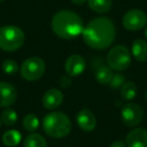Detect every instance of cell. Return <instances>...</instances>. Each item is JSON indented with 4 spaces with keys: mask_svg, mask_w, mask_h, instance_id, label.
<instances>
[{
    "mask_svg": "<svg viewBox=\"0 0 147 147\" xmlns=\"http://www.w3.org/2000/svg\"><path fill=\"white\" fill-rule=\"evenodd\" d=\"M83 39L91 49H105L109 47L116 37V28L111 19L96 17L92 19L83 30Z\"/></svg>",
    "mask_w": 147,
    "mask_h": 147,
    "instance_id": "6da1fadb",
    "label": "cell"
},
{
    "mask_svg": "<svg viewBox=\"0 0 147 147\" xmlns=\"http://www.w3.org/2000/svg\"><path fill=\"white\" fill-rule=\"evenodd\" d=\"M51 28L55 35L63 39L79 36L84 30V23L80 15L71 10H61L53 15Z\"/></svg>",
    "mask_w": 147,
    "mask_h": 147,
    "instance_id": "7a4b0ae2",
    "label": "cell"
},
{
    "mask_svg": "<svg viewBox=\"0 0 147 147\" xmlns=\"http://www.w3.org/2000/svg\"><path fill=\"white\" fill-rule=\"evenodd\" d=\"M42 129L53 138H63L71 132V122L63 113L51 112L43 118Z\"/></svg>",
    "mask_w": 147,
    "mask_h": 147,
    "instance_id": "3957f363",
    "label": "cell"
},
{
    "mask_svg": "<svg viewBox=\"0 0 147 147\" xmlns=\"http://www.w3.org/2000/svg\"><path fill=\"white\" fill-rule=\"evenodd\" d=\"M25 34L23 30L15 25H4L0 27V49L4 51H15L23 45Z\"/></svg>",
    "mask_w": 147,
    "mask_h": 147,
    "instance_id": "277c9868",
    "label": "cell"
},
{
    "mask_svg": "<svg viewBox=\"0 0 147 147\" xmlns=\"http://www.w3.org/2000/svg\"><path fill=\"white\" fill-rule=\"evenodd\" d=\"M107 63L109 67L115 71H124L131 63V55L125 45H115L109 51L107 55Z\"/></svg>",
    "mask_w": 147,
    "mask_h": 147,
    "instance_id": "5b68a950",
    "label": "cell"
},
{
    "mask_svg": "<svg viewBox=\"0 0 147 147\" xmlns=\"http://www.w3.org/2000/svg\"><path fill=\"white\" fill-rule=\"evenodd\" d=\"M45 71V63L40 57H31L25 59L20 67V75L28 82L37 81L43 76Z\"/></svg>",
    "mask_w": 147,
    "mask_h": 147,
    "instance_id": "8992f818",
    "label": "cell"
},
{
    "mask_svg": "<svg viewBox=\"0 0 147 147\" xmlns=\"http://www.w3.org/2000/svg\"><path fill=\"white\" fill-rule=\"evenodd\" d=\"M144 111L140 105L136 103H128L121 110V119L125 126L136 127L142 122Z\"/></svg>",
    "mask_w": 147,
    "mask_h": 147,
    "instance_id": "52a82bcc",
    "label": "cell"
},
{
    "mask_svg": "<svg viewBox=\"0 0 147 147\" xmlns=\"http://www.w3.org/2000/svg\"><path fill=\"white\" fill-rule=\"evenodd\" d=\"M147 23V15L141 9H130L122 18V24L127 30L136 31L143 28Z\"/></svg>",
    "mask_w": 147,
    "mask_h": 147,
    "instance_id": "ba28073f",
    "label": "cell"
},
{
    "mask_svg": "<svg viewBox=\"0 0 147 147\" xmlns=\"http://www.w3.org/2000/svg\"><path fill=\"white\" fill-rule=\"evenodd\" d=\"M17 99V91L13 85L0 82V108H9Z\"/></svg>",
    "mask_w": 147,
    "mask_h": 147,
    "instance_id": "9c48e42d",
    "label": "cell"
},
{
    "mask_svg": "<svg viewBox=\"0 0 147 147\" xmlns=\"http://www.w3.org/2000/svg\"><path fill=\"white\" fill-rule=\"evenodd\" d=\"M86 69V61L80 55H71L65 63V73L71 77L80 76Z\"/></svg>",
    "mask_w": 147,
    "mask_h": 147,
    "instance_id": "30bf717a",
    "label": "cell"
},
{
    "mask_svg": "<svg viewBox=\"0 0 147 147\" xmlns=\"http://www.w3.org/2000/svg\"><path fill=\"white\" fill-rule=\"evenodd\" d=\"M63 101V94L57 89H51L43 95L41 99L42 106L47 110H55L61 105Z\"/></svg>",
    "mask_w": 147,
    "mask_h": 147,
    "instance_id": "8fae6325",
    "label": "cell"
},
{
    "mask_svg": "<svg viewBox=\"0 0 147 147\" xmlns=\"http://www.w3.org/2000/svg\"><path fill=\"white\" fill-rule=\"evenodd\" d=\"M77 123L79 127L85 132L95 130L97 126V119L95 115L88 109H83L77 115Z\"/></svg>",
    "mask_w": 147,
    "mask_h": 147,
    "instance_id": "7c38bea8",
    "label": "cell"
},
{
    "mask_svg": "<svg viewBox=\"0 0 147 147\" xmlns=\"http://www.w3.org/2000/svg\"><path fill=\"white\" fill-rule=\"evenodd\" d=\"M128 147H147V130L136 128L131 130L126 136Z\"/></svg>",
    "mask_w": 147,
    "mask_h": 147,
    "instance_id": "4fadbf2b",
    "label": "cell"
},
{
    "mask_svg": "<svg viewBox=\"0 0 147 147\" xmlns=\"http://www.w3.org/2000/svg\"><path fill=\"white\" fill-rule=\"evenodd\" d=\"M131 51L136 61L141 63L147 61V42L145 40L136 39L133 41Z\"/></svg>",
    "mask_w": 147,
    "mask_h": 147,
    "instance_id": "5bb4252c",
    "label": "cell"
},
{
    "mask_svg": "<svg viewBox=\"0 0 147 147\" xmlns=\"http://www.w3.org/2000/svg\"><path fill=\"white\" fill-rule=\"evenodd\" d=\"M88 5L97 13H107L112 7V0H87Z\"/></svg>",
    "mask_w": 147,
    "mask_h": 147,
    "instance_id": "9a60e30c",
    "label": "cell"
},
{
    "mask_svg": "<svg viewBox=\"0 0 147 147\" xmlns=\"http://www.w3.org/2000/svg\"><path fill=\"white\" fill-rule=\"evenodd\" d=\"M113 78L112 69L106 65H101L97 69L96 74H95V79L101 85L110 84L111 80Z\"/></svg>",
    "mask_w": 147,
    "mask_h": 147,
    "instance_id": "2e32d148",
    "label": "cell"
},
{
    "mask_svg": "<svg viewBox=\"0 0 147 147\" xmlns=\"http://www.w3.org/2000/svg\"><path fill=\"white\" fill-rule=\"evenodd\" d=\"M24 147H47V140L38 133H31L25 137Z\"/></svg>",
    "mask_w": 147,
    "mask_h": 147,
    "instance_id": "e0dca14e",
    "label": "cell"
},
{
    "mask_svg": "<svg viewBox=\"0 0 147 147\" xmlns=\"http://www.w3.org/2000/svg\"><path fill=\"white\" fill-rule=\"evenodd\" d=\"M2 141L6 146L14 147L20 143L21 141V133L17 130H8L3 134Z\"/></svg>",
    "mask_w": 147,
    "mask_h": 147,
    "instance_id": "ac0fdd59",
    "label": "cell"
},
{
    "mask_svg": "<svg viewBox=\"0 0 147 147\" xmlns=\"http://www.w3.org/2000/svg\"><path fill=\"white\" fill-rule=\"evenodd\" d=\"M120 94L123 100L131 101L137 95V87L133 82H125L120 88Z\"/></svg>",
    "mask_w": 147,
    "mask_h": 147,
    "instance_id": "d6986e66",
    "label": "cell"
},
{
    "mask_svg": "<svg viewBox=\"0 0 147 147\" xmlns=\"http://www.w3.org/2000/svg\"><path fill=\"white\" fill-rule=\"evenodd\" d=\"M23 127L28 132H34L39 126V119L37 116L32 113H29L23 118Z\"/></svg>",
    "mask_w": 147,
    "mask_h": 147,
    "instance_id": "ffe728a7",
    "label": "cell"
},
{
    "mask_svg": "<svg viewBox=\"0 0 147 147\" xmlns=\"http://www.w3.org/2000/svg\"><path fill=\"white\" fill-rule=\"evenodd\" d=\"M0 117H1L2 123L6 126H13L17 122V113L13 109H5Z\"/></svg>",
    "mask_w": 147,
    "mask_h": 147,
    "instance_id": "44dd1931",
    "label": "cell"
},
{
    "mask_svg": "<svg viewBox=\"0 0 147 147\" xmlns=\"http://www.w3.org/2000/svg\"><path fill=\"white\" fill-rule=\"evenodd\" d=\"M2 71L6 75H14L18 71V65L12 59H5L2 63Z\"/></svg>",
    "mask_w": 147,
    "mask_h": 147,
    "instance_id": "7402d4cb",
    "label": "cell"
},
{
    "mask_svg": "<svg viewBox=\"0 0 147 147\" xmlns=\"http://www.w3.org/2000/svg\"><path fill=\"white\" fill-rule=\"evenodd\" d=\"M124 81L125 78L123 75H121V74H115V75H113V78L109 85H110V87L113 90H117V89H120L122 87V85L125 83Z\"/></svg>",
    "mask_w": 147,
    "mask_h": 147,
    "instance_id": "603a6c76",
    "label": "cell"
},
{
    "mask_svg": "<svg viewBox=\"0 0 147 147\" xmlns=\"http://www.w3.org/2000/svg\"><path fill=\"white\" fill-rule=\"evenodd\" d=\"M59 84H61V86L63 87V88H67V87L71 85V79H69V77L63 76V78L61 79V82H59Z\"/></svg>",
    "mask_w": 147,
    "mask_h": 147,
    "instance_id": "cb8c5ba5",
    "label": "cell"
},
{
    "mask_svg": "<svg viewBox=\"0 0 147 147\" xmlns=\"http://www.w3.org/2000/svg\"><path fill=\"white\" fill-rule=\"evenodd\" d=\"M109 147H126V145H125V143L123 142V141L117 140V141H114Z\"/></svg>",
    "mask_w": 147,
    "mask_h": 147,
    "instance_id": "d4e9b609",
    "label": "cell"
},
{
    "mask_svg": "<svg viewBox=\"0 0 147 147\" xmlns=\"http://www.w3.org/2000/svg\"><path fill=\"white\" fill-rule=\"evenodd\" d=\"M71 3H74V4H76V5H82L86 2L87 0H71Z\"/></svg>",
    "mask_w": 147,
    "mask_h": 147,
    "instance_id": "484cf974",
    "label": "cell"
},
{
    "mask_svg": "<svg viewBox=\"0 0 147 147\" xmlns=\"http://www.w3.org/2000/svg\"><path fill=\"white\" fill-rule=\"evenodd\" d=\"M145 37L147 38V26H146V28H145Z\"/></svg>",
    "mask_w": 147,
    "mask_h": 147,
    "instance_id": "4316f807",
    "label": "cell"
},
{
    "mask_svg": "<svg viewBox=\"0 0 147 147\" xmlns=\"http://www.w3.org/2000/svg\"><path fill=\"white\" fill-rule=\"evenodd\" d=\"M145 100L147 101V91H146V93H145Z\"/></svg>",
    "mask_w": 147,
    "mask_h": 147,
    "instance_id": "83f0119b",
    "label": "cell"
},
{
    "mask_svg": "<svg viewBox=\"0 0 147 147\" xmlns=\"http://www.w3.org/2000/svg\"><path fill=\"white\" fill-rule=\"evenodd\" d=\"M1 123H2V121H1V117H0V126H1Z\"/></svg>",
    "mask_w": 147,
    "mask_h": 147,
    "instance_id": "f1b7e54d",
    "label": "cell"
},
{
    "mask_svg": "<svg viewBox=\"0 0 147 147\" xmlns=\"http://www.w3.org/2000/svg\"><path fill=\"white\" fill-rule=\"evenodd\" d=\"M0 1H3V0H0Z\"/></svg>",
    "mask_w": 147,
    "mask_h": 147,
    "instance_id": "f546056e",
    "label": "cell"
}]
</instances>
